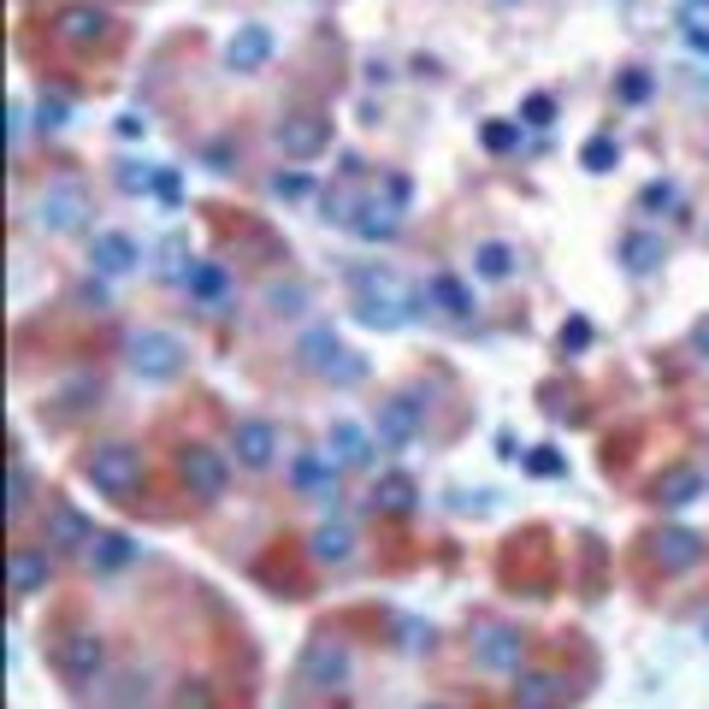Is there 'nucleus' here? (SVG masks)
Returning a JSON list of instances; mask_svg holds the SVG:
<instances>
[{
	"label": "nucleus",
	"mask_w": 709,
	"mask_h": 709,
	"mask_svg": "<svg viewBox=\"0 0 709 709\" xmlns=\"http://www.w3.org/2000/svg\"><path fill=\"white\" fill-rule=\"evenodd\" d=\"M350 291H355V320L379 326V331L409 326L414 308L426 302V291H409V279H402L397 267H361L350 279Z\"/></svg>",
	"instance_id": "1"
},
{
	"label": "nucleus",
	"mask_w": 709,
	"mask_h": 709,
	"mask_svg": "<svg viewBox=\"0 0 709 709\" xmlns=\"http://www.w3.org/2000/svg\"><path fill=\"white\" fill-rule=\"evenodd\" d=\"M83 480H90L101 497H130V491L142 485V450H130V444H95V450L83 456Z\"/></svg>",
	"instance_id": "2"
},
{
	"label": "nucleus",
	"mask_w": 709,
	"mask_h": 709,
	"mask_svg": "<svg viewBox=\"0 0 709 709\" xmlns=\"http://www.w3.org/2000/svg\"><path fill=\"white\" fill-rule=\"evenodd\" d=\"M125 355H130V367H137V379L166 385V379L184 373V355L190 350H184V338H172V331H130Z\"/></svg>",
	"instance_id": "3"
},
{
	"label": "nucleus",
	"mask_w": 709,
	"mask_h": 709,
	"mask_svg": "<svg viewBox=\"0 0 709 709\" xmlns=\"http://www.w3.org/2000/svg\"><path fill=\"white\" fill-rule=\"evenodd\" d=\"M83 225H90V190H83L78 178H60L36 196V231L71 237V231H83Z\"/></svg>",
	"instance_id": "4"
},
{
	"label": "nucleus",
	"mask_w": 709,
	"mask_h": 709,
	"mask_svg": "<svg viewBox=\"0 0 709 709\" xmlns=\"http://www.w3.org/2000/svg\"><path fill=\"white\" fill-rule=\"evenodd\" d=\"M296 674H302V686H350V674H355V657H350V645L343 639H331V633H320V639H308L302 645V657H296Z\"/></svg>",
	"instance_id": "5"
},
{
	"label": "nucleus",
	"mask_w": 709,
	"mask_h": 709,
	"mask_svg": "<svg viewBox=\"0 0 709 709\" xmlns=\"http://www.w3.org/2000/svg\"><path fill=\"white\" fill-rule=\"evenodd\" d=\"M54 669H60L71 686H95L101 674H107V639H101L95 627H71L60 650H54Z\"/></svg>",
	"instance_id": "6"
},
{
	"label": "nucleus",
	"mask_w": 709,
	"mask_h": 709,
	"mask_svg": "<svg viewBox=\"0 0 709 709\" xmlns=\"http://www.w3.org/2000/svg\"><path fill=\"white\" fill-rule=\"evenodd\" d=\"M178 473H184V485H190V497H225V485H231V461L220 450H208V444H184L178 450Z\"/></svg>",
	"instance_id": "7"
},
{
	"label": "nucleus",
	"mask_w": 709,
	"mask_h": 709,
	"mask_svg": "<svg viewBox=\"0 0 709 709\" xmlns=\"http://www.w3.org/2000/svg\"><path fill=\"white\" fill-rule=\"evenodd\" d=\"M272 137H279V149L291 154V161H320L331 149V119L326 113H284Z\"/></svg>",
	"instance_id": "8"
},
{
	"label": "nucleus",
	"mask_w": 709,
	"mask_h": 709,
	"mask_svg": "<svg viewBox=\"0 0 709 709\" xmlns=\"http://www.w3.org/2000/svg\"><path fill=\"white\" fill-rule=\"evenodd\" d=\"M54 36L66 42V48H101V42H113V19L101 7H90V0H71V7L54 12Z\"/></svg>",
	"instance_id": "9"
},
{
	"label": "nucleus",
	"mask_w": 709,
	"mask_h": 709,
	"mask_svg": "<svg viewBox=\"0 0 709 709\" xmlns=\"http://www.w3.org/2000/svg\"><path fill=\"white\" fill-rule=\"evenodd\" d=\"M473 662H480L485 674H520V662H527L520 627H480L473 633Z\"/></svg>",
	"instance_id": "10"
},
{
	"label": "nucleus",
	"mask_w": 709,
	"mask_h": 709,
	"mask_svg": "<svg viewBox=\"0 0 709 709\" xmlns=\"http://www.w3.org/2000/svg\"><path fill=\"white\" fill-rule=\"evenodd\" d=\"M650 562L662 574H692L704 562V539L692 527H662V532H650Z\"/></svg>",
	"instance_id": "11"
},
{
	"label": "nucleus",
	"mask_w": 709,
	"mask_h": 709,
	"mask_svg": "<svg viewBox=\"0 0 709 709\" xmlns=\"http://www.w3.org/2000/svg\"><path fill=\"white\" fill-rule=\"evenodd\" d=\"M373 438H379V450H409L420 438V402L414 397H385L379 420H373Z\"/></svg>",
	"instance_id": "12"
},
{
	"label": "nucleus",
	"mask_w": 709,
	"mask_h": 709,
	"mask_svg": "<svg viewBox=\"0 0 709 709\" xmlns=\"http://www.w3.org/2000/svg\"><path fill=\"white\" fill-rule=\"evenodd\" d=\"M574 686L550 669H520L515 674V709H568Z\"/></svg>",
	"instance_id": "13"
},
{
	"label": "nucleus",
	"mask_w": 709,
	"mask_h": 709,
	"mask_svg": "<svg viewBox=\"0 0 709 709\" xmlns=\"http://www.w3.org/2000/svg\"><path fill=\"white\" fill-rule=\"evenodd\" d=\"M279 426H272V420H237V432H231V450H237V461L243 468H272V461H279Z\"/></svg>",
	"instance_id": "14"
},
{
	"label": "nucleus",
	"mask_w": 709,
	"mask_h": 709,
	"mask_svg": "<svg viewBox=\"0 0 709 709\" xmlns=\"http://www.w3.org/2000/svg\"><path fill=\"white\" fill-rule=\"evenodd\" d=\"M373 450H379V438H373L367 426H355V420H331V432H326V456L338 461V468H367Z\"/></svg>",
	"instance_id": "15"
},
{
	"label": "nucleus",
	"mask_w": 709,
	"mask_h": 709,
	"mask_svg": "<svg viewBox=\"0 0 709 709\" xmlns=\"http://www.w3.org/2000/svg\"><path fill=\"white\" fill-rule=\"evenodd\" d=\"M272 60V31L267 24H237V36L225 42V66L237 71V78H249Z\"/></svg>",
	"instance_id": "16"
},
{
	"label": "nucleus",
	"mask_w": 709,
	"mask_h": 709,
	"mask_svg": "<svg viewBox=\"0 0 709 709\" xmlns=\"http://www.w3.org/2000/svg\"><path fill=\"white\" fill-rule=\"evenodd\" d=\"M42 539H48L54 550H90L95 527H90V515H78L71 503H54L48 520H42Z\"/></svg>",
	"instance_id": "17"
},
{
	"label": "nucleus",
	"mask_w": 709,
	"mask_h": 709,
	"mask_svg": "<svg viewBox=\"0 0 709 709\" xmlns=\"http://www.w3.org/2000/svg\"><path fill=\"white\" fill-rule=\"evenodd\" d=\"M338 461L331 456H296L291 461V485L302 491V497H314V503H331L338 497Z\"/></svg>",
	"instance_id": "18"
},
{
	"label": "nucleus",
	"mask_w": 709,
	"mask_h": 709,
	"mask_svg": "<svg viewBox=\"0 0 709 709\" xmlns=\"http://www.w3.org/2000/svg\"><path fill=\"white\" fill-rule=\"evenodd\" d=\"M7 574H12V591L19 598H36V591H48V580H54V556L48 550H12L7 556Z\"/></svg>",
	"instance_id": "19"
},
{
	"label": "nucleus",
	"mask_w": 709,
	"mask_h": 709,
	"mask_svg": "<svg viewBox=\"0 0 709 709\" xmlns=\"http://www.w3.org/2000/svg\"><path fill=\"white\" fill-rule=\"evenodd\" d=\"M90 260H95V272H107V279H125V272L142 260V249L125 237V231H101L95 249H90Z\"/></svg>",
	"instance_id": "20"
},
{
	"label": "nucleus",
	"mask_w": 709,
	"mask_h": 709,
	"mask_svg": "<svg viewBox=\"0 0 709 709\" xmlns=\"http://www.w3.org/2000/svg\"><path fill=\"white\" fill-rule=\"evenodd\" d=\"M184 291H190V296L201 302V308H213V314H220V308H225L231 279H225V267H220V260H196V267L184 272Z\"/></svg>",
	"instance_id": "21"
},
{
	"label": "nucleus",
	"mask_w": 709,
	"mask_h": 709,
	"mask_svg": "<svg viewBox=\"0 0 709 709\" xmlns=\"http://www.w3.org/2000/svg\"><path fill=\"white\" fill-rule=\"evenodd\" d=\"M361 208H367V201H361L355 178H338V184H326V190H320V220L326 225H355Z\"/></svg>",
	"instance_id": "22"
},
{
	"label": "nucleus",
	"mask_w": 709,
	"mask_h": 709,
	"mask_svg": "<svg viewBox=\"0 0 709 709\" xmlns=\"http://www.w3.org/2000/svg\"><path fill=\"white\" fill-rule=\"evenodd\" d=\"M308 550H314V562H350L355 556V527L350 520H326V527H314V539H308Z\"/></svg>",
	"instance_id": "23"
},
{
	"label": "nucleus",
	"mask_w": 709,
	"mask_h": 709,
	"mask_svg": "<svg viewBox=\"0 0 709 709\" xmlns=\"http://www.w3.org/2000/svg\"><path fill=\"white\" fill-rule=\"evenodd\" d=\"M426 302L438 314H450V320H473V291L456 279V272H438V279L426 284Z\"/></svg>",
	"instance_id": "24"
},
{
	"label": "nucleus",
	"mask_w": 709,
	"mask_h": 709,
	"mask_svg": "<svg viewBox=\"0 0 709 709\" xmlns=\"http://www.w3.org/2000/svg\"><path fill=\"white\" fill-rule=\"evenodd\" d=\"M704 473L698 468H669V473H662V480H657V503H662V509H686V503H698L704 497Z\"/></svg>",
	"instance_id": "25"
},
{
	"label": "nucleus",
	"mask_w": 709,
	"mask_h": 709,
	"mask_svg": "<svg viewBox=\"0 0 709 709\" xmlns=\"http://www.w3.org/2000/svg\"><path fill=\"white\" fill-rule=\"evenodd\" d=\"M414 503H420V485L409 473H385V480L373 485V509L379 515H414Z\"/></svg>",
	"instance_id": "26"
},
{
	"label": "nucleus",
	"mask_w": 709,
	"mask_h": 709,
	"mask_svg": "<svg viewBox=\"0 0 709 709\" xmlns=\"http://www.w3.org/2000/svg\"><path fill=\"white\" fill-rule=\"evenodd\" d=\"M338 350H343V343H338V331H331V326L302 331V343H296L302 367H308V373H320V379H326V367H331V361H338Z\"/></svg>",
	"instance_id": "27"
},
{
	"label": "nucleus",
	"mask_w": 709,
	"mask_h": 709,
	"mask_svg": "<svg viewBox=\"0 0 709 709\" xmlns=\"http://www.w3.org/2000/svg\"><path fill=\"white\" fill-rule=\"evenodd\" d=\"M83 556H90L95 574H113V568H125V562L137 556V544H130L125 532H95V544L83 550Z\"/></svg>",
	"instance_id": "28"
},
{
	"label": "nucleus",
	"mask_w": 709,
	"mask_h": 709,
	"mask_svg": "<svg viewBox=\"0 0 709 709\" xmlns=\"http://www.w3.org/2000/svg\"><path fill=\"white\" fill-rule=\"evenodd\" d=\"M350 231H355L361 243H390V237L402 231V213H390L385 201H367V208H361V220H355Z\"/></svg>",
	"instance_id": "29"
},
{
	"label": "nucleus",
	"mask_w": 709,
	"mask_h": 709,
	"mask_svg": "<svg viewBox=\"0 0 709 709\" xmlns=\"http://www.w3.org/2000/svg\"><path fill=\"white\" fill-rule=\"evenodd\" d=\"M621 260H627L633 279H645V272L662 267V237H650V231H633L627 243H621Z\"/></svg>",
	"instance_id": "30"
},
{
	"label": "nucleus",
	"mask_w": 709,
	"mask_h": 709,
	"mask_svg": "<svg viewBox=\"0 0 709 709\" xmlns=\"http://www.w3.org/2000/svg\"><path fill=\"white\" fill-rule=\"evenodd\" d=\"M473 272L491 279V284H503L515 272V249H509V243H480V249H473Z\"/></svg>",
	"instance_id": "31"
},
{
	"label": "nucleus",
	"mask_w": 709,
	"mask_h": 709,
	"mask_svg": "<svg viewBox=\"0 0 709 709\" xmlns=\"http://www.w3.org/2000/svg\"><path fill=\"white\" fill-rule=\"evenodd\" d=\"M31 491H36L31 468H24V456H12V491H7V515L12 520H24V509H31Z\"/></svg>",
	"instance_id": "32"
},
{
	"label": "nucleus",
	"mask_w": 709,
	"mask_h": 709,
	"mask_svg": "<svg viewBox=\"0 0 709 709\" xmlns=\"http://www.w3.org/2000/svg\"><path fill=\"white\" fill-rule=\"evenodd\" d=\"M480 142L491 154H509V149H520V119H491L485 130H480Z\"/></svg>",
	"instance_id": "33"
},
{
	"label": "nucleus",
	"mask_w": 709,
	"mask_h": 709,
	"mask_svg": "<svg viewBox=\"0 0 709 709\" xmlns=\"http://www.w3.org/2000/svg\"><path fill=\"white\" fill-rule=\"evenodd\" d=\"M615 161H621V142H615V137H591L586 149H580V166H586V172H610Z\"/></svg>",
	"instance_id": "34"
},
{
	"label": "nucleus",
	"mask_w": 709,
	"mask_h": 709,
	"mask_svg": "<svg viewBox=\"0 0 709 709\" xmlns=\"http://www.w3.org/2000/svg\"><path fill=\"white\" fill-rule=\"evenodd\" d=\"M267 308L272 314H302L308 308V291H302V284H267Z\"/></svg>",
	"instance_id": "35"
},
{
	"label": "nucleus",
	"mask_w": 709,
	"mask_h": 709,
	"mask_svg": "<svg viewBox=\"0 0 709 709\" xmlns=\"http://www.w3.org/2000/svg\"><path fill=\"white\" fill-rule=\"evenodd\" d=\"M66 119H71V101L42 90V95H36V125H42V130H60Z\"/></svg>",
	"instance_id": "36"
},
{
	"label": "nucleus",
	"mask_w": 709,
	"mask_h": 709,
	"mask_svg": "<svg viewBox=\"0 0 709 709\" xmlns=\"http://www.w3.org/2000/svg\"><path fill=\"white\" fill-rule=\"evenodd\" d=\"M172 709H220V698H213L208 680H184L178 698H172Z\"/></svg>",
	"instance_id": "37"
},
{
	"label": "nucleus",
	"mask_w": 709,
	"mask_h": 709,
	"mask_svg": "<svg viewBox=\"0 0 709 709\" xmlns=\"http://www.w3.org/2000/svg\"><path fill=\"white\" fill-rule=\"evenodd\" d=\"M520 125L550 130V125H556V101H550V95H527V101H520Z\"/></svg>",
	"instance_id": "38"
},
{
	"label": "nucleus",
	"mask_w": 709,
	"mask_h": 709,
	"mask_svg": "<svg viewBox=\"0 0 709 709\" xmlns=\"http://www.w3.org/2000/svg\"><path fill=\"white\" fill-rule=\"evenodd\" d=\"M674 201H680V190L669 178H657V184H645V190H639V213H662V208H674Z\"/></svg>",
	"instance_id": "39"
},
{
	"label": "nucleus",
	"mask_w": 709,
	"mask_h": 709,
	"mask_svg": "<svg viewBox=\"0 0 709 709\" xmlns=\"http://www.w3.org/2000/svg\"><path fill=\"white\" fill-rule=\"evenodd\" d=\"M154 178H161V172L137 166V161H125V166H119V190H130V196H137V190H154Z\"/></svg>",
	"instance_id": "40"
},
{
	"label": "nucleus",
	"mask_w": 709,
	"mask_h": 709,
	"mask_svg": "<svg viewBox=\"0 0 709 709\" xmlns=\"http://www.w3.org/2000/svg\"><path fill=\"white\" fill-rule=\"evenodd\" d=\"M409 196H414V184L402 178V172H390V178H385V208L390 213H409Z\"/></svg>",
	"instance_id": "41"
},
{
	"label": "nucleus",
	"mask_w": 709,
	"mask_h": 709,
	"mask_svg": "<svg viewBox=\"0 0 709 709\" xmlns=\"http://www.w3.org/2000/svg\"><path fill=\"white\" fill-rule=\"evenodd\" d=\"M308 190H314V184L302 178V172H279V178H272V196H284V201H302Z\"/></svg>",
	"instance_id": "42"
},
{
	"label": "nucleus",
	"mask_w": 709,
	"mask_h": 709,
	"mask_svg": "<svg viewBox=\"0 0 709 709\" xmlns=\"http://www.w3.org/2000/svg\"><path fill=\"white\" fill-rule=\"evenodd\" d=\"M650 95V71H627L621 78V101H645Z\"/></svg>",
	"instance_id": "43"
},
{
	"label": "nucleus",
	"mask_w": 709,
	"mask_h": 709,
	"mask_svg": "<svg viewBox=\"0 0 709 709\" xmlns=\"http://www.w3.org/2000/svg\"><path fill=\"white\" fill-rule=\"evenodd\" d=\"M527 468H532V473H568V461H562L556 450H532Z\"/></svg>",
	"instance_id": "44"
},
{
	"label": "nucleus",
	"mask_w": 709,
	"mask_h": 709,
	"mask_svg": "<svg viewBox=\"0 0 709 709\" xmlns=\"http://www.w3.org/2000/svg\"><path fill=\"white\" fill-rule=\"evenodd\" d=\"M154 196H161L166 208H178V172H172V166L161 172V178H154Z\"/></svg>",
	"instance_id": "45"
},
{
	"label": "nucleus",
	"mask_w": 709,
	"mask_h": 709,
	"mask_svg": "<svg viewBox=\"0 0 709 709\" xmlns=\"http://www.w3.org/2000/svg\"><path fill=\"white\" fill-rule=\"evenodd\" d=\"M586 338H591V326H586V320L562 326V350H586Z\"/></svg>",
	"instance_id": "46"
},
{
	"label": "nucleus",
	"mask_w": 709,
	"mask_h": 709,
	"mask_svg": "<svg viewBox=\"0 0 709 709\" xmlns=\"http://www.w3.org/2000/svg\"><path fill=\"white\" fill-rule=\"evenodd\" d=\"M142 130H149V119H142V113H125V119H119V137H142Z\"/></svg>",
	"instance_id": "47"
},
{
	"label": "nucleus",
	"mask_w": 709,
	"mask_h": 709,
	"mask_svg": "<svg viewBox=\"0 0 709 709\" xmlns=\"http://www.w3.org/2000/svg\"><path fill=\"white\" fill-rule=\"evenodd\" d=\"M692 343H698V350L709 355V320H698V331H692Z\"/></svg>",
	"instance_id": "48"
},
{
	"label": "nucleus",
	"mask_w": 709,
	"mask_h": 709,
	"mask_svg": "<svg viewBox=\"0 0 709 709\" xmlns=\"http://www.w3.org/2000/svg\"><path fill=\"white\" fill-rule=\"evenodd\" d=\"M692 48H704V54H709V31H692Z\"/></svg>",
	"instance_id": "49"
}]
</instances>
